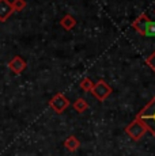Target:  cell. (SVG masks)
<instances>
[{"instance_id": "obj_8", "label": "cell", "mask_w": 155, "mask_h": 156, "mask_svg": "<svg viewBox=\"0 0 155 156\" xmlns=\"http://www.w3.org/2000/svg\"><path fill=\"white\" fill-rule=\"evenodd\" d=\"M79 145H80V143H79V140H78L75 136H68L67 140L64 141V147L71 152H75L76 149L79 148Z\"/></svg>"}, {"instance_id": "obj_5", "label": "cell", "mask_w": 155, "mask_h": 156, "mask_svg": "<svg viewBox=\"0 0 155 156\" xmlns=\"http://www.w3.org/2000/svg\"><path fill=\"white\" fill-rule=\"evenodd\" d=\"M150 18H148L147 14H142L139 18H136V20L132 23V27L136 30L138 33H140L142 35H144L146 33V27H147L148 22H150Z\"/></svg>"}, {"instance_id": "obj_11", "label": "cell", "mask_w": 155, "mask_h": 156, "mask_svg": "<svg viewBox=\"0 0 155 156\" xmlns=\"http://www.w3.org/2000/svg\"><path fill=\"white\" fill-rule=\"evenodd\" d=\"M93 86H94V83L91 82L88 77H85V79H82V82H80V88L85 90V91H91Z\"/></svg>"}, {"instance_id": "obj_13", "label": "cell", "mask_w": 155, "mask_h": 156, "mask_svg": "<svg viewBox=\"0 0 155 156\" xmlns=\"http://www.w3.org/2000/svg\"><path fill=\"white\" fill-rule=\"evenodd\" d=\"M11 5H13V8H14V12H19V11H22L23 8L26 7V2L25 0H14L13 3H11Z\"/></svg>"}, {"instance_id": "obj_3", "label": "cell", "mask_w": 155, "mask_h": 156, "mask_svg": "<svg viewBox=\"0 0 155 156\" xmlns=\"http://www.w3.org/2000/svg\"><path fill=\"white\" fill-rule=\"evenodd\" d=\"M91 92H93V95L98 101H105L106 98H109V95L112 94V88H110V86L106 82L99 80V82L94 83Z\"/></svg>"}, {"instance_id": "obj_14", "label": "cell", "mask_w": 155, "mask_h": 156, "mask_svg": "<svg viewBox=\"0 0 155 156\" xmlns=\"http://www.w3.org/2000/svg\"><path fill=\"white\" fill-rule=\"evenodd\" d=\"M147 64L151 67V69H153L154 72H155V52L151 55L150 57L147 58Z\"/></svg>"}, {"instance_id": "obj_1", "label": "cell", "mask_w": 155, "mask_h": 156, "mask_svg": "<svg viewBox=\"0 0 155 156\" xmlns=\"http://www.w3.org/2000/svg\"><path fill=\"white\" fill-rule=\"evenodd\" d=\"M136 118L146 126L147 130H150L155 137V97L143 107L136 115Z\"/></svg>"}, {"instance_id": "obj_4", "label": "cell", "mask_w": 155, "mask_h": 156, "mask_svg": "<svg viewBox=\"0 0 155 156\" xmlns=\"http://www.w3.org/2000/svg\"><path fill=\"white\" fill-rule=\"evenodd\" d=\"M49 106L55 110L56 113H63L68 106H70V101L64 97L63 94H56L52 99L49 101Z\"/></svg>"}, {"instance_id": "obj_2", "label": "cell", "mask_w": 155, "mask_h": 156, "mask_svg": "<svg viewBox=\"0 0 155 156\" xmlns=\"http://www.w3.org/2000/svg\"><path fill=\"white\" fill-rule=\"evenodd\" d=\"M125 132H127V134H128V136H129L132 140H135V141H139V140L146 134L147 129H146V126L139 121L138 118H135V119H133V121L127 126Z\"/></svg>"}, {"instance_id": "obj_12", "label": "cell", "mask_w": 155, "mask_h": 156, "mask_svg": "<svg viewBox=\"0 0 155 156\" xmlns=\"http://www.w3.org/2000/svg\"><path fill=\"white\" fill-rule=\"evenodd\" d=\"M144 37H155V22L154 20H150L146 27V33H144Z\"/></svg>"}, {"instance_id": "obj_7", "label": "cell", "mask_w": 155, "mask_h": 156, "mask_svg": "<svg viewBox=\"0 0 155 156\" xmlns=\"http://www.w3.org/2000/svg\"><path fill=\"white\" fill-rule=\"evenodd\" d=\"M14 12V8L8 0H0V22H5L11 14Z\"/></svg>"}, {"instance_id": "obj_10", "label": "cell", "mask_w": 155, "mask_h": 156, "mask_svg": "<svg viewBox=\"0 0 155 156\" xmlns=\"http://www.w3.org/2000/svg\"><path fill=\"white\" fill-rule=\"evenodd\" d=\"M72 106H74V109H75L78 113H83V112H86V110L88 109V103L85 99H82V98L76 99L75 102H74Z\"/></svg>"}, {"instance_id": "obj_9", "label": "cell", "mask_w": 155, "mask_h": 156, "mask_svg": "<svg viewBox=\"0 0 155 156\" xmlns=\"http://www.w3.org/2000/svg\"><path fill=\"white\" fill-rule=\"evenodd\" d=\"M60 25H61L63 29L71 30V29H74L76 26V20H75V18H74L72 15H65V16L61 19Z\"/></svg>"}, {"instance_id": "obj_6", "label": "cell", "mask_w": 155, "mask_h": 156, "mask_svg": "<svg viewBox=\"0 0 155 156\" xmlns=\"http://www.w3.org/2000/svg\"><path fill=\"white\" fill-rule=\"evenodd\" d=\"M26 65H27L26 64V61L19 56H15L10 62H8V68H10V69L13 71L14 73H16V75L22 73V72L25 71Z\"/></svg>"}]
</instances>
